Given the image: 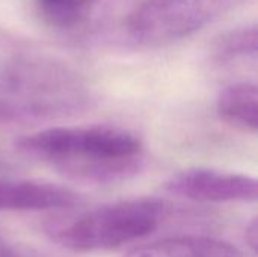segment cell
Here are the masks:
<instances>
[{
	"mask_svg": "<svg viewBox=\"0 0 258 257\" xmlns=\"http://www.w3.org/2000/svg\"><path fill=\"white\" fill-rule=\"evenodd\" d=\"M212 61L218 65H230L239 61L255 59L257 56V27L240 26L219 35L210 50Z\"/></svg>",
	"mask_w": 258,
	"mask_h": 257,
	"instance_id": "cell-9",
	"label": "cell"
},
{
	"mask_svg": "<svg viewBox=\"0 0 258 257\" xmlns=\"http://www.w3.org/2000/svg\"><path fill=\"white\" fill-rule=\"evenodd\" d=\"M245 241H246V245L249 247L251 253L255 254L258 245V223L257 218H252L251 223L246 226L245 229Z\"/></svg>",
	"mask_w": 258,
	"mask_h": 257,
	"instance_id": "cell-10",
	"label": "cell"
},
{
	"mask_svg": "<svg viewBox=\"0 0 258 257\" xmlns=\"http://www.w3.org/2000/svg\"><path fill=\"white\" fill-rule=\"evenodd\" d=\"M124 257H246L233 244L207 236L166 238L130 250Z\"/></svg>",
	"mask_w": 258,
	"mask_h": 257,
	"instance_id": "cell-6",
	"label": "cell"
},
{
	"mask_svg": "<svg viewBox=\"0 0 258 257\" xmlns=\"http://www.w3.org/2000/svg\"><path fill=\"white\" fill-rule=\"evenodd\" d=\"M103 0H33L41 20L51 29L73 32L79 29Z\"/></svg>",
	"mask_w": 258,
	"mask_h": 257,
	"instance_id": "cell-8",
	"label": "cell"
},
{
	"mask_svg": "<svg viewBox=\"0 0 258 257\" xmlns=\"http://www.w3.org/2000/svg\"><path fill=\"white\" fill-rule=\"evenodd\" d=\"M240 0H141L122 18L121 38L136 48L180 42L231 11Z\"/></svg>",
	"mask_w": 258,
	"mask_h": 257,
	"instance_id": "cell-3",
	"label": "cell"
},
{
	"mask_svg": "<svg viewBox=\"0 0 258 257\" xmlns=\"http://www.w3.org/2000/svg\"><path fill=\"white\" fill-rule=\"evenodd\" d=\"M15 147L70 180L116 183L144 167L141 138L115 126H62L27 133Z\"/></svg>",
	"mask_w": 258,
	"mask_h": 257,
	"instance_id": "cell-1",
	"label": "cell"
},
{
	"mask_svg": "<svg viewBox=\"0 0 258 257\" xmlns=\"http://www.w3.org/2000/svg\"><path fill=\"white\" fill-rule=\"evenodd\" d=\"M216 112L231 127L255 133L258 126V91L254 82H239L224 88L216 100Z\"/></svg>",
	"mask_w": 258,
	"mask_h": 257,
	"instance_id": "cell-7",
	"label": "cell"
},
{
	"mask_svg": "<svg viewBox=\"0 0 258 257\" xmlns=\"http://www.w3.org/2000/svg\"><path fill=\"white\" fill-rule=\"evenodd\" d=\"M2 167H3V164H2V162H0V168H2Z\"/></svg>",
	"mask_w": 258,
	"mask_h": 257,
	"instance_id": "cell-12",
	"label": "cell"
},
{
	"mask_svg": "<svg viewBox=\"0 0 258 257\" xmlns=\"http://www.w3.org/2000/svg\"><path fill=\"white\" fill-rule=\"evenodd\" d=\"M79 197L70 188L38 182L0 177V212H42L70 209Z\"/></svg>",
	"mask_w": 258,
	"mask_h": 257,
	"instance_id": "cell-5",
	"label": "cell"
},
{
	"mask_svg": "<svg viewBox=\"0 0 258 257\" xmlns=\"http://www.w3.org/2000/svg\"><path fill=\"white\" fill-rule=\"evenodd\" d=\"M162 191L195 203H252L258 197L255 177L213 168H187L163 182Z\"/></svg>",
	"mask_w": 258,
	"mask_h": 257,
	"instance_id": "cell-4",
	"label": "cell"
},
{
	"mask_svg": "<svg viewBox=\"0 0 258 257\" xmlns=\"http://www.w3.org/2000/svg\"><path fill=\"white\" fill-rule=\"evenodd\" d=\"M163 218L156 198L122 200L60 220L47 227L50 239L74 253H98L145 238Z\"/></svg>",
	"mask_w": 258,
	"mask_h": 257,
	"instance_id": "cell-2",
	"label": "cell"
},
{
	"mask_svg": "<svg viewBox=\"0 0 258 257\" xmlns=\"http://www.w3.org/2000/svg\"><path fill=\"white\" fill-rule=\"evenodd\" d=\"M14 254L11 253V250L0 241V257H12Z\"/></svg>",
	"mask_w": 258,
	"mask_h": 257,
	"instance_id": "cell-11",
	"label": "cell"
}]
</instances>
